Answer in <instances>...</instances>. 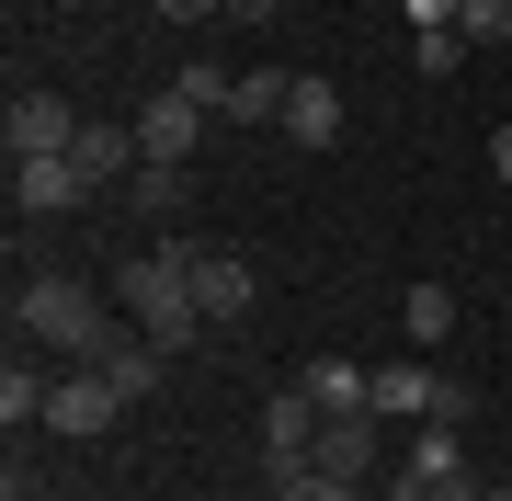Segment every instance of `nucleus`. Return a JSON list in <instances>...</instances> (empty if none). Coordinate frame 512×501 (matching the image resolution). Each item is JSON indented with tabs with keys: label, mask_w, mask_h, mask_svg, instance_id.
Returning <instances> with one entry per match:
<instances>
[{
	"label": "nucleus",
	"mask_w": 512,
	"mask_h": 501,
	"mask_svg": "<svg viewBox=\"0 0 512 501\" xmlns=\"http://www.w3.org/2000/svg\"><path fill=\"white\" fill-rule=\"evenodd\" d=\"M114 308H126V319H137L148 342L194 353V331H205V308H194V240H160V251H126V262H114Z\"/></svg>",
	"instance_id": "obj_1"
},
{
	"label": "nucleus",
	"mask_w": 512,
	"mask_h": 501,
	"mask_svg": "<svg viewBox=\"0 0 512 501\" xmlns=\"http://www.w3.org/2000/svg\"><path fill=\"white\" fill-rule=\"evenodd\" d=\"M12 331L23 342H57V353H80V365H92V353L114 342V319H103V297L80 274H35V285H12Z\"/></svg>",
	"instance_id": "obj_2"
},
{
	"label": "nucleus",
	"mask_w": 512,
	"mask_h": 501,
	"mask_svg": "<svg viewBox=\"0 0 512 501\" xmlns=\"http://www.w3.org/2000/svg\"><path fill=\"white\" fill-rule=\"evenodd\" d=\"M194 308H205V331H239V319L262 308V274H251V251H217V240H194Z\"/></svg>",
	"instance_id": "obj_3"
},
{
	"label": "nucleus",
	"mask_w": 512,
	"mask_h": 501,
	"mask_svg": "<svg viewBox=\"0 0 512 501\" xmlns=\"http://www.w3.org/2000/svg\"><path fill=\"white\" fill-rule=\"evenodd\" d=\"M319 422H330V410H319L308 388H274V410H262V467H274V490H285V479H308Z\"/></svg>",
	"instance_id": "obj_4"
},
{
	"label": "nucleus",
	"mask_w": 512,
	"mask_h": 501,
	"mask_svg": "<svg viewBox=\"0 0 512 501\" xmlns=\"http://www.w3.org/2000/svg\"><path fill=\"white\" fill-rule=\"evenodd\" d=\"M376 456H387V422L376 410H342V422H319V479H342V490H376Z\"/></svg>",
	"instance_id": "obj_5"
},
{
	"label": "nucleus",
	"mask_w": 512,
	"mask_h": 501,
	"mask_svg": "<svg viewBox=\"0 0 512 501\" xmlns=\"http://www.w3.org/2000/svg\"><path fill=\"white\" fill-rule=\"evenodd\" d=\"M69 137H80V114L57 92H12V114H0V149L12 160H69Z\"/></svg>",
	"instance_id": "obj_6"
},
{
	"label": "nucleus",
	"mask_w": 512,
	"mask_h": 501,
	"mask_svg": "<svg viewBox=\"0 0 512 501\" xmlns=\"http://www.w3.org/2000/svg\"><path fill=\"white\" fill-rule=\"evenodd\" d=\"M114 376L103 365H80V376H57V399H46V433H69V445H92V433H114Z\"/></svg>",
	"instance_id": "obj_7"
},
{
	"label": "nucleus",
	"mask_w": 512,
	"mask_h": 501,
	"mask_svg": "<svg viewBox=\"0 0 512 501\" xmlns=\"http://www.w3.org/2000/svg\"><path fill=\"white\" fill-rule=\"evenodd\" d=\"M444 479H467V445H456V422H421L410 445H399V467H387V490H410V501H433Z\"/></svg>",
	"instance_id": "obj_8"
},
{
	"label": "nucleus",
	"mask_w": 512,
	"mask_h": 501,
	"mask_svg": "<svg viewBox=\"0 0 512 501\" xmlns=\"http://www.w3.org/2000/svg\"><path fill=\"white\" fill-rule=\"evenodd\" d=\"M69 160L92 171V194H114V183H137V160H148V149H137V114H114V126L92 114V126L69 137Z\"/></svg>",
	"instance_id": "obj_9"
},
{
	"label": "nucleus",
	"mask_w": 512,
	"mask_h": 501,
	"mask_svg": "<svg viewBox=\"0 0 512 501\" xmlns=\"http://www.w3.org/2000/svg\"><path fill=\"white\" fill-rule=\"evenodd\" d=\"M433 399H444V365H421V353L376 365V422H433Z\"/></svg>",
	"instance_id": "obj_10"
},
{
	"label": "nucleus",
	"mask_w": 512,
	"mask_h": 501,
	"mask_svg": "<svg viewBox=\"0 0 512 501\" xmlns=\"http://www.w3.org/2000/svg\"><path fill=\"white\" fill-rule=\"evenodd\" d=\"M12 205L23 217H69V205H92V171L80 160H12Z\"/></svg>",
	"instance_id": "obj_11"
},
{
	"label": "nucleus",
	"mask_w": 512,
	"mask_h": 501,
	"mask_svg": "<svg viewBox=\"0 0 512 501\" xmlns=\"http://www.w3.org/2000/svg\"><path fill=\"white\" fill-rule=\"evenodd\" d=\"M137 149H148V160H194V149H205V103L148 92V103H137Z\"/></svg>",
	"instance_id": "obj_12"
},
{
	"label": "nucleus",
	"mask_w": 512,
	"mask_h": 501,
	"mask_svg": "<svg viewBox=\"0 0 512 501\" xmlns=\"http://www.w3.org/2000/svg\"><path fill=\"white\" fill-rule=\"evenodd\" d=\"M285 137H296V149H342V80L296 69V92H285Z\"/></svg>",
	"instance_id": "obj_13"
},
{
	"label": "nucleus",
	"mask_w": 512,
	"mask_h": 501,
	"mask_svg": "<svg viewBox=\"0 0 512 501\" xmlns=\"http://www.w3.org/2000/svg\"><path fill=\"white\" fill-rule=\"evenodd\" d=\"M296 388H308L330 422H342V410H376V365H342V353H319L308 376H296Z\"/></svg>",
	"instance_id": "obj_14"
},
{
	"label": "nucleus",
	"mask_w": 512,
	"mask_h": 501,
	"mask_svg": "<svg viewBox=\"0 0 512 501\" xmlns=\"http://www.w3.org/2000/svg\"><path fill=\"white\" fill-rule=\"evenodd\" d=\"M183 194H194V171H183V160H137V183H126V205H137L148 228L183 217Z\"/></svg>",
	"instance_id": "obj_15"
},
{
	"label": "nucleus",
	"mask_w": 512,
	"mask_h": 501,
	"mask_svg": "<svg viewBox=\"0 0 512 501\" xmlns=\"http://www.w3.org/2000/svg\"><path fill=\"white\" fill-rule=\"evenodd\" d=\"M92 365L114 376V399H148V388H160V376H171V342H103Z\"/></svg>",
	"instance_id": "obj_16"
},
{
	"label": "nucleus",
	"mask_w": 512,
	"mask_h": 501,
	"mask_svg": "<svg viewBox=\"0 0 512 501\" xmlns=\"http://www.w3.org/2000/svg\"><path fill=\"white\" fill-rule=\"evenodd\" d=\"M285 92H296V69H239L228 114H239V126H285Z\"/></svg>",
	"instance_id": "obj_17"
},
{
	"label": "nucleus",
	"mask_w": 512,
	"mask_h": 501,
	"mask_svg": "<svg viewBox=\"0 0 512 501\" xmlns=\"http://www.w3.org/2000/svg\"><path fill=\"white\" fill-rule=\"evenodd\" d=\"M46 399H57V388H46L35 365H0V422H12V433H35V422H46Z\"/></svg>",
	"instance_id": "obj_18"
},
{
	"label": "nucleus",
	"mask_w": 512,
	"mask_h": 501,
	"mask_svg": "<svg viewBox=\"0 0 512 501\" xmlns=\"http://www.w3.org/2000/svg\"><path fill=\"white\" fill-rule=\"evenodd\" d=\"M399 331L410 342H444V331H456V285H410V297H399Z\"/></svg>",
	"instance_id": "obj_19"
},
{
	"label": "nucleus",
	"mask_w": 512,
	"mask_h": 501,
	"mask_svg": "<svg viewBox=\"0 0 512 501\" xmlns=\"http://www.w3.org/2000/svg\"><path fill=\"white\" fill-rule=\"evenodd\" d=\"M467 57H478V46L456 35V23H433V35H421V46H410V69H421V80H456V69H467Z\"/></svg>",
	"instance_id": "obj_20"
},
{
	"label": "nucleus",
	"mask_w": 512,
	"mask_h": 501,
	"mask_svg": "<svg viewBox=\"0 0 512 501\" xmlns=\"http://www.w3.org/2000/svg\"><path fill=\"white\" fill-rule=\"evenodd\" d=\"M456 35L467 46H512V0H456Z\"/></svg>",
	"instance_id": "obj_21"
},
{
	"label": "nucleus",
	"mask_w": 512,
	"mask_h": 501,
	"mask_svg": "<svg viewBox=\"0 0 512 501\" xmlns=\"http://www.w3.org/2000/svg\"><path fill=\"white\" fill-rule=\"evenodd\" d=\"M171 92H183V103H205V114H228V92H239V80H228V69H171Z\"/></svg>",
	"instance_id": "obj_22"
},
{
	"label": "nucleus",
	"mask_w": 512,
	"mask_h": 501,
	"mask_svg": "<svg viewBox=\"0 0 512 501\" xmlns=\"http://www.w3.org/2000/svg\"><path fill=\"white\" fill-rule=\"evenodd\" d=\"M274 501H353V490H342V479H319V467H308V479H285Z\"/></svg>",
	"instance_id": "obj_23"
},
{
	"label": "nucleus",
	"mask_w": 512,
	"mask_h": 501,
	"mask_svg": "<svg viewBox=\"0 0 512 501\" xmlns=\"http://www.w3.org/2000/svg\"><path fill=\"white\" fill-rule=\"evenodd\" d=\"M228 0H160V23H217Z\"/></svg>",
	"instance_id": "obj_24"
},
{
	"label": "nucleus",
	"mask_w": 512,
	"mask_h": 501,
	"mask_svg": "<svg viewBox=\"0 0 512 501\" xmlns=\"http://www.w3.org/2000/svg\"><path fill=\"white\" fill-rule=\"evenodd\" d=\"M490 183H512V126H490Z\"/></svg>",
	"instance_id": "obj_25"
},
{
	"label": "nucleus",
	"mask_w": 512,
	"mask_h": 501,
	"mask_svg": "<svg viewBox=\"0 0 512 501\" xmlns=\"http://www.w3.org/2000/svg\"><path fill=\"white\" fill-rule=\"evenodd\" d=\"M410 23H421V35H433V23H456V0H410Z\"/></svg>",
	"instance_id": "obj_26"
},
{
	"label": "nucleus",
	"mask_w": 512,
	"mask_h": 501,
	"mask_svg": "<svg viewBox=\"0 0 512 501\" xmlns=\"http://www.w3.org/2000/svg\"><path fill=\"white\" fill-rule=\"evenodd\" d=\"M228 23H274V0H228Z\"/></svg>",
	"instance_id": "obj_27"
},
{
	"label": "nucleus",
	"mask_w": 512,
	"mask_h": 501,
	"mask_svg": "<svg viewBox=\"0 0 512 501\" xmlns=\"http://www.w3.org/2000/svg\"><path fill=\"white\" fill-rule=\"evenodd\" d=\"M433 501H490V490H478V479H444V490H433Z\"/></svg>",
	"instance_id": "obj_28"
},
{
	"label": "nucleus",
	"mask_w": 512,
	"mask_h": 501,
	"mask_svg": "<svg viewBox=\"0 0 512 501\" xmlns=\"http://www.w3.org/2000/svg\"><path fill=\"white\" fill-rule=\"evenodd\" d=\"M353 501H410V490H353Z\"/></svg>",
	"instance_id": "obj_29"
},
{
	"label": "nucleus",
	"mask_w": 512,
	"mask_h": 501,
	"mask_svg": "<svg viewBox=\"0 0 512 501\" xmlns=\"http://www.w3.org/2000/svg\"><path fill=\"white\" fill-rule=\"evenodd\" d=\"M490 501H512V479H501V490H490Z\"/></svg>",
	"instance_id": "obj_30"
},
{
	"label": "nucleus",
	"mask_w": 512,
	"mask_h": 501,
	"mask_svg": "<svg viewBox=\"0 0 512 501\" xmlns=\"http://www.w3.org/2000/svg\"><path fill=\"white\" fill-rule=\"evenodd\" d=\"M12 501H35V490H12Z\"/></svg>",
	"instance_id": "obj_31"
}]
</instances>
